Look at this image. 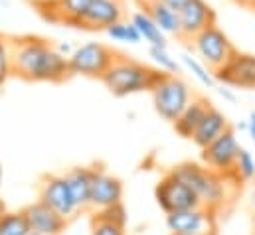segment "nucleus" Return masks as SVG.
Segmentation results:
<instances>
[{
    "instance_id": "5701e85b",
    "label": "nucleus",
    "mask_w": 255,
    "mask_h": 235,
    "mask_svg": "<svg viewBox=\"0 0 255 235\" xmlns=\"http://www.w3.org/2000/svg\"><path fill=\"white\" fill-rule=\"evenodd\" d=\"M148 56H150V59H152L154 67H158V69H160V71H164V73L178 75V73L182 71V65L178 63V59L168 52V48L148 46Z\"/></svg>"
},
{
    "instance_id": "dca6fc26",
    "label": "nucleus",
    "mask_w": 255,
    "mask_h": 235,
    "mask_svg": "<svg viewBox=\"0 0 255 235\" xmlns=\"http://www.w3.org/2000/svg\"><path fill=\"white\" fill-rule=\"evenodd\" d=\"M210 107H212V103L206 99V97H200V95H194L192 97V101L186 105V109L178 115V118L172 122V126H174V130H176V134L178 136H182V138H190L194 136V132H196V128L200 126V122H202V118L206 117V113L210 111Z\"/></svg>"
},
{
    "instance_id": "a878e982",
    "label": "nucleus",
    "mask_w": 255,
    "mask_h": 235,
    "mask_svg": "<svg viewBox=\"0 0 255 235\" xmlns=\"http://www.w3.org/2000/svg\"><path fill=\"white\" fill-rule=\"evenodd\" d=\"M234 176L238 182H250L255 180V158L248 148H240L236 166H234Z\"/></svg>"
},
{
    "instance_id": "a211bd4d",
    "label": "nucleus",
    "mask_w": 255,
    "mask_h": 235,
    "mask_svg": "<svg viewBox=\"0 0 255 235\" xmlns=\"http://www.w3.org/2000/svg\"><path fill=\"white\" fill-rule=\"evenodd\" d=\"M142 10L150 14V18L166 36H180V16L162 0H142Z\"/></svg>"
},
{
    "instance_id": "b1692460",
    "label": "nucleus",
    "mask_w": 255,
    "mask_h": 235,
    "mask_svg": "<svg viewBox=\"0 0 255 235\" xmlns=\"http://www.w3.org/2000/svg\"><path fill=\"white\" fill-rule=\"evenodd\" d=\"M30 232L24 212H12L0 216V235H26Z\"/></svg>"
},
{
    "instance_id": "f8f14e48",
    "label": "nucleus",
    "mask_w": 255,
    "mask_h": 235,
    "mask_svg": "<svg viewBox=\"0 0 255 235\" xmlns=\"http://www.w3.org/2000/svg\"><path fill=\"white\" fill-rule=\"evenodd\" d=\"M180 16V40L190 42L208 26L216 24V10L206 0H188V4L178 12Z\"/></svg>"
},
{
    "instance_id": "4468645a",
    "label": "nucleus",
    "mask_w": 255,
    "mask_h": 235,
    "mask_svg": "<svg viewBox=\"0 0 255 235\" xmlns=\"http://www.w3.org/2000/svg\"><path fill=\"white\" fill-rule=\"evenodd\" d=\"M121 200H123V182L119 178L107 174L105 170L97 168L93 174L89 206L97 212H103L113 206H119Z\"/></svg>"
},
{
    "instance_id": "39448f33",
    "label": "nucleus",
    "mask_w": 255,
    "mask_h": 235,
    "mask_svg": "<svg viewBox=\"0 0 255 235\" xmlns=\"http://www.w3.org/2000/svg\"><path fill=\"white\" fill-rule=\"evenodd\" d=\"M192 52L202 59L214 73L218 69H222L232 56L238 52V48L234 46V42L230 40V36L216 24L208 26L206 30H202L198 36H194L190 42Z\"/></svg>"
},
{
    "instance_id": "cd10ccee",
    "label": "nucleus",
    "mask_w": 255,
    "mask_h": 235,
    "mask_svg": "<svg viewBox=\"0 0 255 235\" xmlns=\"http://www.w3.org/2000/svg\"><path fill=\"white\" fill-rule=\"evenodd\" d=\"M218 93L224 97V99H228V101H236V95H234V89H230L228 85H222V87H218Z\"/></svg>"
},
{
    "instance_id": "f3484780",
    "label": "nucleus",
    "mask_w": 255,
    "mask_h": 235,
    "mask_svg": "<svg viewBox=\"0 0 255 235\" xmlns=\"http://www.w3.org/2000/svg\"><path fill=\"white\" fill-rule=\"evenodd\" d=\"M230 128V120L228 117L218 111L216 107H210V111L206 113V117L202 118L200 126L196 128L194 136H192V142L202 150L204 146H208L212 140H216L222 132H226Z\"/></svg>"
},
{
    "instance_id": "7ed1b4c3",
    "label": "nucleus",
    "mask_w": 255,
    "mask_h": 235,
    "mask_svg": "<svg viewBox=\"0 0 255 235\" xmlns=\"http://www.w3.org/2000/svg\"><path fill=\"white\" fill-rule=\"evenodd\" d=\"M176 176H180L192 190L196 192L200 204L208 210H222L226 202H230V182H238L232 174H220L206 164H196V162H182L172 168Z\"/></svg>"
},
{
    "instance_id": "393cba45",
    "label": "nucleus",
    "mask_w": 255,
    "mask_h": 235,
    "mask_svg": "<svg viewBox=\"0 0 255 235\" xmlns=\"http://www.w3.org/2000/svg\"><path fill=\"white\" fill-rule=\"evenodd\" d=\"M91 235H125V226L115 222L107 214L97 212L91 222Z\"/></svg>"
},
{
    "instance_id": "6ab92c4d",
    "label": "nucleus",
    "mask_w": 255,
    "mask_h": 235,
    "mask_svg": "<svg viewBox=\"0 0 255 235\" xmlns=\"http://www.w3.org/2000/svg\"><path fill=\"white\" fill-rule=\"evenodd\" d=\"M93 174H95V168H87V166H75L65 174V180H67V184L71 188V194H73L79 210L89 206Z\"/></svg>"
},
{
    "instance_id": "7c9ffc66",
    "label": "nucleus",
    "mask_w": 255,
    "mask_h": 235,
    "mask_svg": "<svg viewBox=\"0 0 255 235\" xmlns=\"http://www.w3.org/2000/svg\"><path fill=\"white\" fill-rule=\"evenodd\" d=\"M238 2L246 8H250V10H255V0H238Z\"/></svg>"
},
{
    "instance_id": "4be33fe9",
    "label": "nucleus",
    "mask_w": 255,
    "mask_h": 235,
    "mask_svg": "<svg viewBox=\"0 0 255 235\" xmlns=\"http://www.w3.org/2000/svg\"><path fill=\"white\" fill-rule=\"evenodd\" d=\"M180 59H182V65L192 73V77H194L196 81H200L204 87H214V85H216V75H214V71H212L202 59L198 58V56L182 54Z\"/></svg>"
},
{
    "instance_id": "2eb2a0df",
    "label": "nucleus",
    "mask_w": 255,
    "mask_h": 235,
    "mask_svg": "<svg viewBox=\"0 0 255 235\" xmlns=\"http://www.w3.org/2000/svg\"><path fill=\"white\" fill-rule=\"evenodd\" d=\"M26 220H28V226H30V232L40 235H62L65 230V222L58 212H54L50 206H46L44 202H36V204H30L28 208L22 210Z\"/></svg>"
},
{
    "instance_id": "f03ea898",
    "label": "nucleus",
    "mask_w": 255,
    "mask_h": 235,
    "mask_svg": "<svg viewBox=\"0 0 255 235\" xmlns=\"http://www.w3.org/2000/svg\"><path fill=\"white\" fill-rule=\"evenodd\" d=\"M164 75L166 73L154 65L136 61L125 54H117L115 61L105 71L101 81L115 97H127L142 91H152Z\"/></svg>"
},
{
    "instance_id": "c85d7f7f",
    "label": "nucleus",
    "mask_w": 255,
    "mask_h": 235,
    "mask_svg": "<svg viewBox=\"0 0 255 235\" xmlns=\"http://www.w3.org/2000/svg\"><path fill=\"white\" fill-rule=\"evenodd\" d=\"M166 6H170L172 10H176V12H180L186 4H188V0H162Z\"/></svg>"
},
{
    "instance_id": "6e6552de",
    "label": "nucleus",
    "mask_w": 255,
    "mask_h": 235,
    "mask_svg": "<svg viewBox=\"0 0 255 235\" xmlns=\"http://www.w3.org/2000/svg\"><path fill=\"white\" fill-rule=\"evenodd\" d=\"M240 148L242 146H240V140L236 136V130L230 126L216 140H212L208 146L202 148L200 158L208 168H212L220 174H232L234 176V166H236Z\"/></svg>"
},
{
    "instance_id": "ddd939ff",
    "label": "nucleus",
    "mask_w": 255,
    "mask_h": 235,
    "mask_svg": "<svg viewBox=\"0 0 255 235\" xmlns=\"http://www.w3.org/2000/svg\"><path fill=\"white\" fill-rule=\"evenodd\" d=\"M123 20V4L121 0H91L87 10L83 12L77 28L105 32L115 22Z\"/></svg>"
},
{
    "instance_id": "0eeeda50",
    "label": "nucleus",
    "mask_w": 255,
    "mask_h": 235,
    "mask_svg": "<svg viewBox=\"0 0 255 235\" xmlns=\"http://www.w3.org/2000/svg\"><path fill=\"white\" fill-rule=\"evenodd\" d=\"M154 198L160 206V210L164 214H172V212H182V210H190L202 206L196 192L190 186L176 176L172 170L166 172L164 176L158 180L156 188H154Z\"/></svg>"
},
{
    "instance_id": "9b49d317",
    "label": "nucleus",
    "mask_w": 255,
    "mask_h": 235,
    "mask_svg": "<svg viewBox=\"0 0 255 235\" xmlns=\"http://www.w3.org/2000/svg\"><path fill=\"white\" fill-rule=\"evenodd\" d=\"M214 75L222 85L236 89H255V56L236 52L232 59Z\"/></svg>"
},
{
    "instance_id": "c756f323",
    "label": "nucleus",
    "mask_w": 255,
    "mask_h": 235,
    "mask_svg": "<svg viewBox=\"0 0 255 235\" xmlns=\"http://www.w3.org/2000/svg\"><path fill=\"white\" fill-rule=\"evenodd\" d=\"M248 132H250V136H252V140L255 144V111H252L250 118H248Z\"/></svg>"
},
{
    "instance_id": "473e14b6",
    "label": "nucleus",
    "mask_w": 255,
    "mask_h": 235,
    "mask_svg": "<svg viewBox=\"0 0 255 235\" xmlns=\"http://www.w3.org/2000/svg\"><path fill=\"white\" fill-rule=\"evenodd\" d=\"M0 184H2V166H0Z\"/></svg>"
},
{
    "instance_id": "412c9836",
    "label": "nucleus",
    "mask_w": 255,
    "mask_h": 235,
    "mask_svg": "<svg viewBox=\"0 0 255 235\" xmlns=\"http://www.w3.org/2000/svg\"><path fill=\"white\" fill-rule=\"evenodd\" d=\"M105 34L113 40V42H121V44H130V46H136L142 42V36L138 32V28L132 24V20H119L115 22L113 26H109L105 30Z\"/></svg>"
},
{
    "instance_id": "2f4dec72",
    "label": "nucleus",
    "mask_w": 255,
    "mask_h": 235,
    "mask_svg": "<svg viewBox=\"0 0 255 235\" xmlns=\"http://www.w3.org/2000/svg\"><path fill=\"white\" fill-rule=\"evenodd\" d=\"M252 210H254V216H255V184L252 188Z\"/></svg>"
},
{
    "instance_id": "20e7f679",
    "label": "nucleus",
    "mask_w": 255,
    "mask_h": 235,
    "mask_svg": "<svg viewBox=\"0 0 255 235\" xmlns=\"http://www.w3.org/2000/svg\"><path fill=\"white\" fill-rule=\"evenodd\" d=\"M150 93H152L154 111L158 113V117L168 122H174L194 97L190 85L182 77L170 73H166Z\"/></svg>"
},
{
    "instance_id": "423d86ee",
    "label": "nucleus",
    "mask_w": 255,
    "mask_h": 235,
    "mask_svg": "<svg viewBox=\"0 0 255 235\" xmlns=\"http://www.w3.org/2000/svg\"><path fill=\"white\" fill-rule=\"evenodd\" d=\"M117 58V52L111 50L107 44L101 42H85L81 46H75L73 54L67 58L71 75H83V77H95L101 79L105 71L111 67V63Z\"/></svg>"
},
{
    "instance_id": "f704fd0d",
    "label": "nucleus",
    "mask_w": 255,
    "mask_h": 235,
    "mask_svg": "<svg viewBox=\"0 0 255 235\" xmlns=\"http://www.w3.org/2000/svg\"><path fill=\"white\" fill-rule=\"evenodd\" d=\"M172 235H174V234H172Z\"/></svg>"
},
{
    "instance_id": "f257e3e1",
    "label": "nucleus",
    "mask_w": 255,
    "mask_h": 235,
    "mask_svg": "<svg viewBox=\"0 0 255 235\" xmlns=\"http://www.w3.org/2000/svg\"><path fill=\"white\" fill-rule=\"evenodd\" d=\"M14 75L34 83H62L71 77L69 61L56 44L38 36L12 38Z\"/></svg>"
},
{
    "instance_id": "bb28decb",
    "label": "nucleus",
    "mask_w": 255,
    "mask_h": 235,
    "mask_svg": "<svg viewBox=\"0 0 255 235\" xmlns=\"http://www.w3.org/2000/svg\"><path fill=\"white\" fill-rule=\"evenodd\" d=\"M14 75L12 67V38L0 34V87Z\"/></svg>"
},
{
    "instance_id": "1a4fd4ad",
    "label": "nucleus",
    "mask_w": 255,
    "mask_h": 235,
    "mask_svg": "<svg viewBox=\"0 0 255 235\" xmlns=\"http://www.w3.org/2000/svg\"><path fill=\"white\" fill-rule=\"evenodd\" d=\"M166 228L174 235H216V212L204 206L166 214Z\"/></svg>"
},
{
    "instance_id": "9d476101",
    "label": "nucleus",
    "mask_w": 255,
    "mask_h": 235,
    "mask_svg": "<svg viewBox=\"0 0 255 235\" xmlns=\"http://www.w3.org/2000/svg\"><path fill=\"white\" fill-rule=\"evenodd\" d=\"M40 202L58 212L64 220L73 218L79 212V206L71 194V188L65 176H46L40 184Z\"/></svg>"
},
{
    "instance_id": "aec40b11",
    "label": "nucleus",
    "mask_w": 255,
    "mask_h": 235,
    "mask_svg": "<svg viewBox=\"0 0 255 235\" xmlns=\"http://www.w3.org/2000/svg\"><path fill=\"white\" fill-rule=\"evenodd\" d=\"M132 24L138 28L140 36H142V42H146L148 46H156V48H168V40H166V34L158 28V24L150 18V14L146 10H138L130 16Z\"/></svg>"
},
{
    "instance_id": "72a5a7b5",
    "label": "nucleus",
    "mask_w": 255,
    "mask_h": 235,
    "mask_svg": "<svg viewBox=\"0 0 255 235\" xmlns=\"http://www.w3.org/2000/svg\"><path fill=\"white\" fill-rule=\"evenodd\" d=\"M26 235H40V234H34V232H28Z\"/></svg>"
}]
</instances>
